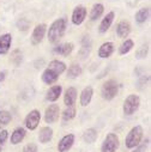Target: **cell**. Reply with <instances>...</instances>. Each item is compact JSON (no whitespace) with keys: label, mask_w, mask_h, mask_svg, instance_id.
Returning <instances> with one entry per match:
<instances>
[{"label":"cell","mask_w":151,"mask_h":152,"mask_svg":"<svg viewBox=\"0 0 151 152\" xmlns=\"http://www.w3.org/2000/svg\"><path fill=\"white\" fill-rule=\"evenodd\" d=\"M65 71H66V65L62 61L53 60L49 62L48 67L42 73V77H41L42 82L47 85H52L59 79L60 74H62Z\"/></svg>","instance_id":"6da1fadb"},{"label":"cell","mask_w":151,"mask_h":152,"mask_svg":"<svg viewBox=\"0 0 151 152\" xmlns=\"http://www.w3.org/2000/svg\"><path fill=\"white\" fill-rule=\"evenodd\" d=\"M66 28H67L66 18H59L54 20L48 29V41L51 43H58L64 36Z\"/></svg>","instance_id":"7a4b0ae2"},{"label":"cell","mask_w":151,"mask_h":152,"mask_svg":"<svg viewBox=\"0 0 151 152\" xmlns=\"http://www.w3.org/2000/svg\"><path fill=\"white\" fill-rule=\"evenodd\" d=\"M143 134H144V129L141 126H134L126 135L125 138V146L130 150L136 148L137 146H139L141 139H143Z\"/></svg>","instance_id":"3957f363"},{"label":"cell","mask_w":151,"mask_h":152,"mask_svg":"<svg viewBox=\"0 0 151 152\" xmlns=\"http://www.w3.org/2000/svg\"><path fill=\"white\" fill-rule=\"evenodd\" d=\"M118 91H119V85H118L117 80L109 79L103 83V85L101 88V96L104 101H111L118 95Z\"/></svg>","instance_id":"277c9868"},{"label":"cell","mask_w":151,"mask_h":152,"mask_svg":"<svg viewBox=\"0 0 151 152\" xmlns=\"http://www.w3.org/2000/svg\"><path fill=\"white\" fill-rule=\"evenodd\" d=\"M140 107V98L138 95L136 94H131L126 97L124 105H122V110L126 116H131L139 109Z\"/></svg>","instance_id":"5b68a950"},{"label":"cell","mask_w":151,"mask_h":152,"mask_svg":"<svg viewBox=\"0 0 151 152\" xmlns=\"http://www.w3.org/2000/svg\"><path fill=\"white\" fill-rule=\"evenodd\" d=\"M119 137L115 133H108L101 145V152H115L119 148Z\"/></svg>","instance_id":"8992f818"},{"label":"cell","mask_w":151,"mask_h":152,"mask_svg":"<svg viewBox=\"0 0 151 152\" xmlns=\"http://www.w3.org/2000/svg\"><path fill=\"white\" fill-rule=\"evenodd\" d=\"M40 120H41V113L37 109H34L25 116V120H24L25 127L29 131H35L40 124Z\"/></svg>","instance_id":"52a82bcc"},{"label":"cell","mask_w":151,"mask_h":152,"mask_svg":"<svg viewBox=\"0 0 151 152\" xmlns=\"http://www.w3.org/2000/svg\"><path fill=\"white\" fill-rule=\"evenodd\" d=\"M46 31H47V25L45 23H41V24H37L34 30H32V34H31V37H30V40H31V45L34 46H37V45H40L43 40V37L46 35Z\"/></svg>","instance_id":"ba28073f"},{"label":"cell","mask_w":151,"mask_h":152,"mask_svg":"<svg viewBox=\"0 0 151 152\" xmlns=\"http://www.w3.org/2000/svg\"><path fill=\"white\" fill-rule=\"evenodd\" d=\"M60 108L58 104H49L45 111V121L47 124H54L59 120Z\"/></svg>","instance_id":"9c48e42d"},{"label":"cell","mask_w":151,"mask_h":152,"mask_svg":"<svg viewBox=\"0 0 151 152\" xmlns=\"http://www.w3.org/2000/svg\"><path fill=\"white\" fill-rule=\"evenodd\" d=\"M86 18V7L83 5H78L76 6L73 12H72V23L74 25H81L84 19Z\"/></svg>","instance_id":"30bf717a"},{"label":"cell","mask_w":151,"mask_h":152,"mask_svg":"<svg viewBox=\"0 0 151 152\" xmlns=\"http://www.w3.org/2000/svg\"><path fill=\"white\" fill-rule=\"evenodd\" d=\"M74 139H76V137H74V134H72V133L64 135V137L60 139V141L58 142V151H59V152H67V151L73 146Z\"/></svg>","instance_id":"8fae6325"},{"label":"cell","mask_w":151,"mask_h":152,"mask_svg":"<svg viewBox=\"0 0 151 152\" xmlns=\"http://www.w3.org/2000/svg\"><path fill=\"white\" fill-rule=\"evenodd\" d=\"M114 17H115V13L113 12V11H110V12H108L102 18V20H101V23L98 25V31L101 34H104V32H107L109 30V28L111 26L113 22H114Z\"/></svg>","instance_id":"7c38bea8"},{"label":"cell","mask_w":151,"mask_h":152,"mask_svg":"<svg viewBox=\"0 0 151 152\" xmlns=\"http://www.w3.org/2000/svg\"><path fill=\"white\" fill-rule=\"evenodd\" d=\"M91 47H92V42H91V39L90 36H84L82 39V48L79 49V58L81 59H86L91 52Z\"/></svg>","instance_id":"4fadbf2b"},{"label":"cell","mask_w":151,"mask_h":152,"mask_svg":"<svg viewBox=\"0 0 151 152\" xmlns=\"http://www.w3.org/2000/svg\"><path fill=\"white\" fill-rule=\"evenodd\" d=\"M11 43H12L11 34H4L0 36V55H5L9 53Z\"/></svg>","instance_id":"5bb4252c"},{"label":"cell","mask_w":151,"mask_h":152,"mask_svg":"<svg viewBox=\"0 0 151 152\" xmlns=\"http://www.w3.org/2000/svg\"><path fill=\"white\" fill-rule=\"evenodd\" d=\"M76 101H77V90L76 88H68L64 94V103L66 107H73Z\"/></svg>","instance_id":"9a60e30c"},{"label":"cell","mask_w":151,"mask_h":152,"mask_svg":"<svg viewBox=\"0 0 151 152\" xmlns=\"http://www.w3.org/2000/svg\"><path fill=\"white\" fill-rule=\"evenodd\" d=\"M115 50V46L113 42H104L98 48V56L101 59H108Z\"/></svg>","instance_id":"2e32d148"},{"label":"cell","mask_w":151,"mask_h":152,"mask_svg":"<svg viewBox=\"0 0 151 152\" xmlns=\"http://www.w3.org/2000/svg\"><path fill=\"white\" fill-rule=\"evenodd\" d=\"M131 34V24L128 20H121L117 25V35L120 39H126Z\"/></svg>","instance_id":"e0dca14e"},{"label":"cell","mask_w":151,"mask_h":152,"mask_svg":"<svg viewBox=\"0 0 151 152\" xmlns=\"http://www.w3.org/2000/svg\"><path fill=\"white\" fill-rule=\"evenodd\" d=\"M92 95H94V89L91 86H86L82 90L81 92V97H79V102L82 107H88L92 99Z\"/></svg>","instance_id":"ac0fdd59"},{"label":"cell","mask_w":151,"mask_h":152,"mask_svg":"<svg viewBox=\"0 0 151 152\" xmlns=\"http://www.w3.org/2000/svg\"><path fill=\"white\" fill-rule=\"evenodd\" d=\"M73 48H74V45H73V43H71V42H66V43H61V45L54 47L53 52H54L55 54L61 55V56H68V55L72 53Z\"/></svg>","instance_id":"d6986e66"},{"label":"cell","mask_w":151,"mask_h":152,"mask_svg":"<svg viewBox=\"0 0 151 152\" xmlns=\"http://www.w3.org/2000/svg\"><path fill=\"white\" fill-rule=\"evenodd\" d=\"M25 134H26L25 128H23V127H17V128H15L13 132H12V134H11V144H12V145H18V144H21V142L24 140Z\"/></svg>","instance_id":"ffe728a7"},{"label":"cell","mask_w":151,"mask_h":152,"mask_svg":"<svg viewBox=\"0 0 151 152\" xmlns=\"http://www.w3.org/2000/svg\"><path fill=\"white\" fill-rule=\"evenodd\" d=\"M62 92V86L61 85H53L52 88H49V90L47 91L46 95V99L49 102H55L59 99V97L61 96Z\"/></svg>","instance_id":"44dd1931"},{"label":"cell","mask_w":151,"mask_h":152,"mask_svg":"<svg viewBox=\"0 0 151 152\" xmlns=\"http://www.w3.org/2000/svg\"><path fill=\"white\" fill-rule=\"evenodd\" d=\"M53 138V129L51 127H42L39 133V140L41 144H47Z\"/></svg>","instance_id":"7402d4cb"},{"label":"cell","mask_w":151,"mask_h":152,"mask_svg":"<svg viewBox=\"0 0 151 152\" xmlns=\"http://www.w3.org/2000/svg\"><path fill=\"white\" fill-rule=\"evenodd\" d=\"M82 72H83V69L78 64H72L67 69V78L76 79L82 74Z\"/></svg>","instance_id":"603a6c76"},{"label":"cell","mask_w":151,"mask_h":152,"mask_svg":"<svg viewBox=\"0 0 151 152\" xmlns=\"http://www.w3.org/2000/svg\"><path fill=\"white\" fill-rule=\"evenodd\" d=\"M150 17V9L149 7H143L140 10L137 11L136 13V22L138 24H143L145 23Z\"/></svg>","instance_id":"cb8c5ba5"},{"label":"cell","mask_w":151,"mask_h":152,"mask_svg":"<svg viewBox=\"0 0 151 152\" xmlns=\"http://www.w3.org/2000/svg\"><path fill=\"white\" fill-rule=\"evenodd\" d=\"M97 137H98V133H97V131H96L95 128H88V129L83 133V140H84V142H86V144H92V142H95L96 139H97Z\"/></svg>","instance_id":"d4e9b609"},{"label":"cell","mask_w":151,"mask_h":152,"mask_svg":"<svg viewBox=\"0 0 151 152\" xmlns=\"http://www.w3.org/2000/svg\"><path fill=\"white\" fill-rule=\"evenodd\" d=\"M104 12V6L102 4H95L91 9V12H90V19L91 20H97L98 18L102 17Z\"/></svg>","instance_id":"484cf974"},{"label":"cell","mask_w":151,"mask_h":152,"mask_svg":"<svg viewBox=\"0 0 151 152\" xmlns=\"http://www.w3.org/2000/svg\"><path fill=\"white\" fill-rule=\"evenodd\" d=\"M133 47H134V42L132 40H130V39H126L121 43V46L119 47V54L120 55H126L133 49Z\"/></svg>","instance_id":"4316f807"},{"label":"cell","mask_w":151,"mask_h":152,"mask_svg":"<svg viewBox=\"0 0 151 152\" xmlns=\"http://www.w3.org/2000/svg\"><path fill=\"white\" fill-rule=\"evenodd\" d=\"M12 120L11 113L7 110H0V128L7 126Z\"/></svg>","instance_id":"83f0119b"},{"label":"cell","mask_w":151,"mask_h":152,"mask_svg":"<svg viewBox=\"0 0 151 152\" xmlns=\"http://www.w3.org/2000/svg\"><path fill=\"white\" fill-rule=\"evenodd\" d=\"M76 113H77V111H76L74 105H73V107H67V108L62 111V114H61V116H62V121H64V122L71 121L72 119H74Z\"/></svg>","instance_id":"f1b7e54d"},{"label":"cell","mask_w":151,"mask_h":152,"mask_svg":"<svg viewBox=\"0 0 151 152\" xmlns=\"http://www.w3.org/2000/svg\"><path fill=\"white\" fill-rule=\"evenodd\" d=\"M22 60H23V56H22V52L19 49H15L12 53H11V58H10V61L16 66L18 67L21 64H22Z\"/></svg>","instance_id":"f546056e"},{"label":"cell","mask_w":151,"mask_h":152,"mask_svg":"<svg viewBox=\"0 0 151 152\" xmlns=\"http://www.w3.org/2000/svg\"><path fill=\"white\" fill-rule=\"evenodd\" d=\"M147 52H149L147 45H143V46L136 52V58H137V59H145L146 55H147Z\"/></svg>","instance_id":"4dcf8cb0"},{"label":"cell","mask_w":151,"mask_h":152,"mask_svg":"<svg viewBox=\"0 0 151 152\" xmlns=\"http://www.w3.org/2000/svg\"><path fill=\"white\" fill-rule=\"evenodd\" d=\"M17 28H18L21 31H26V30L30 28V22H29L26 18H21V19L17 22Z\"/></svg>","instance_id":"1f68e13d"},{"label":"cell","mask_w":151,"mask_h":152,"mask_svg":"<svg viewBox=\"0 0 151 152\" xmlns=\"http://www.w3.org/2000/svg\"><path fill=\"white\" fill-rule=\"evenodd\" d=\"M23 152H37V145L34 144V142L26 144V145L23 147Z\"/></svg>","instance_id":"d6a6232c"},{"label":"cell","mask_w":151,"mask_h":152,"mask_svg":"<svg viewBox=\"0 0 151 152\" xmlns=\"http://www.w3.org/2000/svg\"><path fill=\"white\" fill-rule=\"evenodd\" d=\"M7 138H9V132L6 129H3L1 132H0V146H3L6 142Z\"/></svg>","instance_id":"836d02e7"},{"label":"cell","mask_w":151,"mask_h":152,"mask_svg":"<svg viewBox=\"0 0 151 152\" xmlns=\"http://www.w3.org/2000/svg\"><path fill=\"white\" fill-rule=\"evenodd\" d=\"M147 82H149V75H143V77L138 80V89L143 90V86L146 85Z\"/></svg>","instance_id":"e575fe53"},{"label":"cell","mask_w":151,"mask_h":152,"mask_svg":"<svg viewBox=\"0 0 151 152\" xmlns=\"http://www.w3.org/2000/svg\"><path fill=\"white\" fill-rule=\"evenodd\" d=\"M147 144H149V139L145 141V144H143V145H140V146H137L136 147V151L134 152H143L145 148H146V146H147Z\"/></svg>","instance_id":"d590c367"},{"label":"cell","mask_w":151,"mask_h":152,"mask_svg":"<svg viewBox=\"0 0 151 152\" xmlns=\"http://www.w3.org/2000/svg\"><path fill=\"white\" fill-rule=\"evenodd\" d=\"M4 79H5V72H1L0 73V83H1Z\"/></svg>","instance_id":"8d00e7d4"},{"label":"cell","mask_w":151,"mask_h":152,"mask_svg":"<svg viewBox=\"0 0 151 152\" xmlns=\"http://www.w3.org/2000/svg\"><path fill=\"white\" fill-rule=\"evenodd\" d=\"M0 152H1V146H0Z\"/></svg>","instance_id":"74e56055"}]
</instances>
